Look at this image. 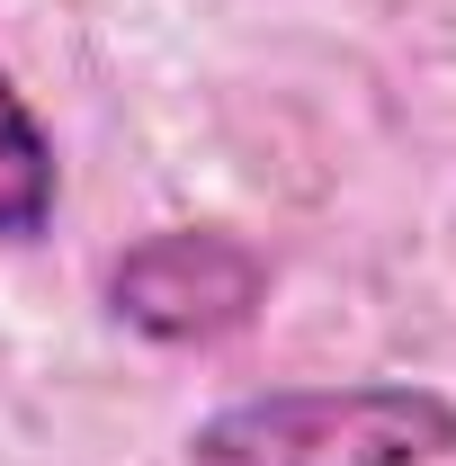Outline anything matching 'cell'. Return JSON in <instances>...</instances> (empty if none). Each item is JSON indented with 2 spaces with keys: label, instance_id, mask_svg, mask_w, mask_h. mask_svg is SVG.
<instances>
[{
  "label": "cell",
  "instance_id": "6da1fadb",
  "mask_svg": "<svg viewBox=\"0 0 456 466\" xmlns=\"http://www.w3.org/2000/svg\"><path fill=\"white\" fill-rule=\"evenodd\" d=\"M188 466H448L456 395L430 377H349V386H260L215 404L188 440Z\"/></svg>",
  "mask_w": 456,
  "mask_h": 466
},
{
  "label": "cell",
  "instance_id": "7a4b0ae2",
  "mask_svg": "<svg viewBox=\"0 0 456 466\" xmlns=\"http://www.w3.org/2000/svg\"><path fill=\"white\" fill-rule=\"evenodd\" d=\"M278 288L269 251L233 225H153L99 269V305L116 332L153 350H215L260 323Z\"/></svg>",
  "mask_w": 456,
  "mask_h": 466
},
{
  "label": "cell",
  "instance_id": "3957f363",
  "mask_svg": "<svg viewBox=\"0 0 456 466\" xmlns=\"http://www.w3.org/2000/svg\"><path fill=\"white\" fill-rule=\"evenodd\" d=\"M63 207V153H55V126L36 116V99L18 90V72L0 63V242L27 251L55 233Z\"/></svg>",
  "mask_w": 456,
  "mask_h": 466
}]
</instances>
